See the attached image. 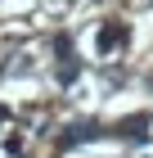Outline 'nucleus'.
I'll return each instance as SVG.
<instances>
[{"instance_id":"f03ea898","label":"nucleus","mask_w":153,"mask_h":158,"mask_svg":"<svg viewBox=\"0 0 153 158\" xmlns=\"http://www.w3.org/2000/svg\"><path fill=\"white\" fill-rule=\"evenodd\" d=\"M144 127H149V113H135V118H126V122H122L117 131H122V135H144Z\"/></svg>"},{"instance_id":"f257e3e1","label":"nucleus","mask_w":153,"mask_h":158,"mask_svg":"<svg viewBox=\"0 0 153 158\" xmlns=\"http://www.w3.org/2000/svg\"><path fill=\"white\" fill-rule=\"evenodd\" d=\"M117 45H126V27L122 23H104L99 27V50L108 54V50H117Z\"/></svg>"}]
</instances>
